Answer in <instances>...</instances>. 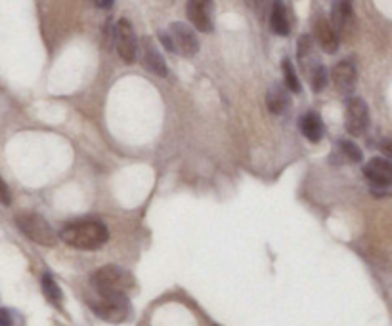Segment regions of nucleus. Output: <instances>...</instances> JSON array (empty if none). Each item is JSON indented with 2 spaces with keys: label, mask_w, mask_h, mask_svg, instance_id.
Listing matches in <instances>:
<instances>
[{
  "label": "nucleus",
  "mask_w": 392,
  "mask_h": 326,
  "mask_svg": "<svg viewBox=\"0 0 392 326\" xmlns=\"http://www.w3.org/2000/svg\"><path fill=\"white\" fill-rule=\"evenodd\" d=\"M186 14L189 23L201 33L213 31V0H187Z\"/></svg>",
  "instance_id": "obj_6"
},
{
  "label": "nucleus",
  "mask_w": 392,
  "mask_h": 326,
  "mask_svg": "<svg viewBox=\"0 0 392 326\" xmlns=\"http://www.w3.org/2000/svg\"><path fill=\"white\" fill-rule=\"evenodd\" d=\"M142 50L146 69L152 71L153 75H157V77H167V75H169L167 63H165L163 55H161L159 50L155 48V45H153L150 38H143L142 40Z\"/></svg>",
  "instance_id": "obj_13"
},
{
  "label": "nucleus",
  "mask_w": 392,
  "mask_h": 326,
  "mask_svg": "<svg viewBox=\"0 0 392 326\" xmlns=\"http://www.w3.org/2000/svg\"><path fill=\"white\" fill-rule=\"evenodd\" d=\"M92 311L102 321L119 325V323H125L126 318L130 317V300L126 298V294L100 296L98 300L92 301Z\"/></svg>",
  "instance_id": "obj_4"
},
{
  "label": "nucleus",
  "mask_w": 392,
  "mask_h": 326,
  "mask_svg": "<svg viewBox=\"0 0 392 326\" xmlns=\"http://www.w3.org/2000/svg\"><path fill=\"white\" fill-rule=\"evenodd\" d=\"M266 105H268V111H270V113H274V115H281V113H286L287 107L291 105L289 90L281 88V86H274V88L268 92Z\"/></svg>",
  "instance_id": "obj_15"
},
{
  "label": "nucleus",
  "mask_w": 392,
  "mask_h": 326,
  "mask_svg": "<svg viewBox=\"0 0 392 326\" xmlns=\"http://www.w3.org/2000/svg\"><path fill=\"white\" fill-rule=\"evenodd\" d=\"M331 23L341 35H350L354 29V12L348 0H335L333 2V12H331Z\"/></svg>",
  "instance_id": "obj_11"
},
{
  "label": "nucleus",
  "mask_w": 392,
  "mask_h": 326,
  "mask_svg": "<svg viewBox=\"0 0 392 326\" xmlns=\"http://www.w3.org/2000/svg\"><path fill=\"white\" fill-rule=\"evenodd\" d=\"M339 153L341 157H345V160H348V162H360L362 160V151H360V147H358L354 141L341 140Z\"/></svg>",
  "instance_id": "obj_19"
},
{
  "label": "nucleus",
  "mask_w": 392,
  "mask_h": 326,
  "mask_svg": "<svg viewBox=\"0 0 392 326\" xmlns=\"http://www.w3.org/2000/svg\"><path fill=\"white\" fill-rule=\"evenodd\" d=\"M301 132L308 141L318 143L323 138V123L316 113H308L301 118Z\"/></svg>",
  "instance_id": "obj_16"
},
{
  "label": "nucleus",
  "mask_w": 392,
  "mask_h": 326,
  "mask_svg": "<svg viewBox=\"0 0 392 326\" xmlns=\"http://www.w3.org/2000/svg\"><path fill=\"white\" fill-rule=\"evenodd\" d=\"M159 36H161V42H163V46H165L169 52H176V50H174V42H172V38H170L169 33H161Z\"/></svg>",
  "instance_id": "obj_25"
},
{
  "label": "nucleus",
  "mask_w": 392,
  "mask_h": 326,
  "mask_svg": "<svg viewBox=\"0 0 392 326\" xmlns=\"http://www.w3.org/2000/svg\"><path fill=\"white\" fill-rule=\"evenodd\" d=\"M281 69H284V80H286V88L289 90V92H295V94H299V92H301V80H299L297 73H295L293 63L289 62V60H284V62H281Z\"/></svg>",
  "instance_id": "obj_18"
},
{
  "label": "nucleus",
  "mask_w": 392,
  "mask_h": 326,
  "mask_svg": "<svg viewBox=\"0 0 392 326\" xmlns=\"http://www.w3.org/2000/svg\"><path fill=\"white\" fill-rule=\"evenodd\" d=\"M16 225L29 240H33L41 247H56V242H58V233L41 214H35V212L18 214Z\"/></svg>",
  "instance_id": "obj_3"
},
{
  "label": "nucleus",
  "mask_w": 392,
  "mask_h": 326,
  "mask_svg": "<svg viewBox=\"0 0 392 326\" xmlns=\"http://www.w3.org/2000/svg\"><path fill=\"white\" fill-rule=\"evenodd\" d=\"M314 36H316V42L320 45V48L325 53H335L339 50V33L333 27L331 19L325 18L323 14L314 19Z\"/></svg>",
  "instance_id": "obj_9"
},
{
  "label": "nucleus",
  "mask_w": 392,
  "mask_h": 326,
  "mask_svg": "<svg viewBox=\"0 0 392 326\" xmlns=\"http://www.w3.org/2000/svg\"><path fill=\"white\" fill-rule=\"evenodd\" d=\"M333 82L341 94H350L356 84V69L350 62H341L333 67Z\"/></svg>",
  "instance_id": "obj_12"
},
{
  "label": "nucleus",
  "mask_w": 392,
  "mask_h": 326,
  "mask_svg": "<svg viewBox=\"0 0 392 326\" xmlns=\"http://www.w3.org/2000/svg\"><path fill=\"white\" fill-rule=\"evenodd\" d=\"M310 84H312V90L316 94H320L321 90L327 86V71H325V67L321 63H318L310 71Z\"/></svg>",
  "instance_id": "obj_20"
},
{
  "label": "nucleus",
  "mask_w": 392,
  "mask_h": 326,
  "mask_svg": "<svg viewBox=\"0 0 392 326\" xmlns=\"http://www.w3.org/2000/svg\"><path fill=\"white\" fill-rule=\"evenodd\" d=\"M115 45L117 52L125 63H134L136 60V35L128 19H119L115 27Z\"/></svg>",
  "instance_id": "obj_7"
},
{
  "label": "nucleus",
  "mask_w": 392,
  "mask_h": 326,
  "mask_svg": "<svg viewBox=\"0 0 392 326\" xmlns=\"http://www.w3.org/2000/svg\"><path fill=\"white\" fill-rule=\"evenodd\" d=\"M60 238L77 250H98L109 240V231L98 220H77L63 225Z\"/></svg>",
  "instance_id": "obj_1"
},
{
  "label": "nucleus",
  "mask_w": 392,
  "mask_h": 326,
  "mask_svg": "<svg viewBox=\"0 0 392 326\" xmlns=\"http://www.w3.org/2000/svg\"><path fill=\"white\" fill-rule=\"evenodd\" d=\"M92 286L100 296L126 294L134 288V279L132 275L119 265H104L92 275Z\"/></svg>",
  "instance_id": "obj_2"
},
{
  "label": "nucleus",
  "mask_w": 392,
  "mask_h": 326,
  "mask_svg": "<svg viewBox=\"0 0 392 326\" xmlns=\"http://www.w3.org/2000/svg\"><path fill=\"white\" fill-rule=\"evenodd\" d=\"M43 292H45V298L54 308H62L63 303V294L62 288L58 286V282L54 281V277L50 273L43 275Z\"/></svg>",
  "instance_id": "obj_17"
},
{
  "label": "nucleus",
  "mask_w": 392,
  "mask_h": 326,
  "mask_svg": "<svg viewBox=\"0 0 392 326\" xmlns=\"http://www.w3.org/2000/svg\"><path fill=\"white\" fill-rule=\"evenodd\" d=\"M169 35L174 42V50L186 58H192L199 52V40H197L194 29H189L186 23H172L169 29Z\"/></svg>",
  "instance_id": "obj_8"
},
{
  "label": "nucleus",
  "mask_w": 392,
  "mask_h": 326,
  "mask_svg": "<svg viewBox=\"0 0 392 326\" xmlns=\"http://www.w3.org/2000/svg\"><path fill=\"white\" fill-rule=\"evenodd\" d=\"M96 2V6L100 8H111L113 6V0H94Z\"/></svg>",
  "instance_id": "obj_26"
},
{
  "label": "nucleus",
  "mask_w": 392,
  "mask_h": 326,
  "mask_svg": "<svg viewBox=\"0 0 392 326\" xmlns=\"http://www.w3.org/2000/svg\"><path fill=\"white\" fill-rule=\"evenodd\" d=\"M0 204L10 206L12 204V193H10V187L6 186V181L0 176Z\"/></svg>",
  "instance_id": "obj_22"
},
{
  "label": "nucleus",
  "mask_w": 392,
  "mask_h": 326,
  "mask_svg": "<svg viewBox=\"0 0 392 326\" xmlns=\"http://www.w3.org/2000/svg\"><path fill=\"white\" fill-rule=\"evenodd\" d=\"M379 149L383 151L384 157L392 159V138H384V140L379 143Z\"/></svg>",
  "instance_id": "obj_23"
},
{
  "label": "nucleus",
  "mask_w": 392,
  "mask_h": 326,
  "mask_svg": "<svg viewBox=\"0 0 392 326\" xmlns=\"http://www.w3.org/2000/svg\"><path fill=\"white\" fill-rule=\"evenodd\" d=\"M310 58H312V38L304 35L299 38V62L303 65V69H308Z\"/></svg>",
  "instance_id": "obj_21"
},
{
  "label": "nucleus",
  "mask_w": 392,
  "mask_h": 326,
  "mask_svg": "<svg viewBox=\"0 0 392 326\" xmlns=\"http://www.w3.org/2000/svg\"><path fill=\"white\" fill-rule=\"evenodd\" d=\"M364 176L375 187L392 186V160L375 157L364 166Z\"/></svg>",
  "instance_id": "obj_10"
},
{
  "label": "nucleus",
  "mask_w": 392,
  "mask_h": 326,
  "mask_svg": "<svg viewBox=\"0 0 392 326\" xmlns=\"http://www.w3.org/2000/svg\"><path fill=\"white\" fill-rule=\"evenodd\" d=\"M270 29L279 36H287L289 35V31H291L287 8L281 0H274L272 6H270Z\"/></svg>",
  "instance_id": "obj_14"
},
{
  "label": "nucleus",
  "mask_w": 392,
  "mask_h": 326,
  "mask_svg": "<svg viewBox=\"0 0 392 326\" xmlns=\"http://www.w3.org/2000/svg\"><path fill=\"white\" fill-rule=\"evenodd\" d=\"M345 126L350 136L366 134L369 126V109L367 103L360 97H350L345 107Z\"/></svg>",
  "instance_id": "obj_5"
},
{
  "label": "nucleus",
  "mask_w": 392,
  "mask_h": 326,
  "mask_svg": "<svg viewBox=\"0 0 392 326\" xmlns=\"http://www.w3.org/2000/svg\"><path fill=\"white\" fill-rule=\"evenodd\" d=\"M0 326H12V313L8 309H0Z\"/></svg>",
  "instance_id": "obj_24"
}]
</instances>
